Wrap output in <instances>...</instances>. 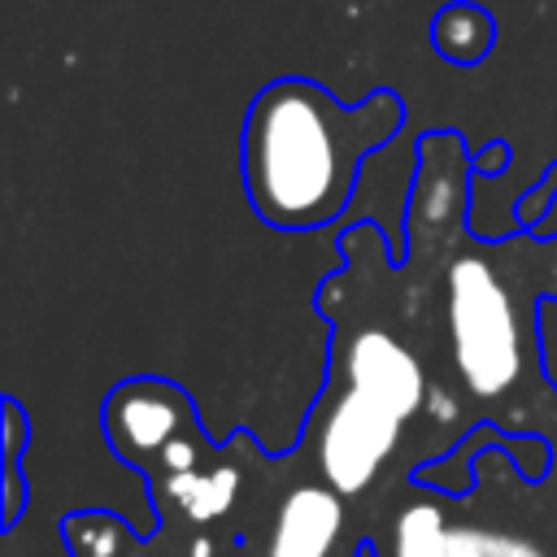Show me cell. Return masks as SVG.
<instances>
[{
	"label": "cell",
	"instance_id": "obj_3",
	"mask_svg": "<svg viewBox=\"0 0 557 557\" xmlns=\"http://www.w3.org/2000/svg\"><path fill=\"white\" fill-rule=\"evenodd\" d=\"M400 426H405V418L396 409H387L383 400L344 383L339 400L331 405V413L322 422V440H318V461H322L326 483L339 496L361 492L379 474V466L392 457Z\"/></svg>",
	"mask_w": 557,
	"mask_h": 557
},
{
	"label": "cell",
	"instance_id": "obj_8",
	"mask_svg": "<svg viewBox=\"0 0 557 557\" xmlns=\"http://www.w3.org/2000/svg\"><path fill=\"white\" fill-rule=\"evenodd\" d=\"M396 557H448V522L440 505H409L392 535Z\"/></svg>",
	"mask_w": 557,
	"mask_h": 557
},
{
	"label": "cell",
	"instance_id": "obj_2",
	"mask_svg": "<svg viewBox=\"0 0 557 557\" xmlns=\"http://www.w3.org/2000/svg\"><path fill=\"white\" fill-rule=\"evenodd\" d=\"M448 331L453 357L474 396H500L522 370L518 313L483 257H457L448 270Z\"/></svg>",
	"mask_w": 557,
	"mask_h": 557
},
{
	"label": "cell",
	"instance_id": "obj_11",
	"mask_svg": "<svg viewBox=\"0 0 557 557\" xmlns=\"http://www.w3.org/2000/svg\"><path fill=\"white\" fill-rule=\"evenodd\" d=\"M196 457H200V448H196L191 435H178V440L165 444V453H161V461H165L170 474H178V470H196Z\"/></svg>",
	"mask_w": 557,
	"mask_h": 557
},
{
	"label": "cell",
	"instance_id": "obj_4",
	"mask_svg": "<svg viewBox=\"0 0 557 557\" xmlns=\"http://www.w3.org/2000/svg\"><path fill=\"white\" fill-rule=\"evenodd\" d=\"M344 379H348V387L383 400L400 418H413L422 396H426V379H422L418 357L396 335H387L379 326L352 335V344L344 352Z\"/></svg>",
	"mask_w": 557,
	"mask_h": 557
},
{
	"label": "cell",
	"instance_id": "obj_7",
	"mask_svg": "<svg viewBox=\"0 0 557 557\" xmlns=\"http://www.w3.org/2000/svg\"><path fill=\"white\" fill-rule=\"evenodd\" d=\"M239 492V474L235 466H218V470H178L165 479V496L191 518V522H213L235 505Z\"/></svg>",
	"mask_w": 557,
	"mask_h": 557
},
{
	"label": "cell",
	"instance_id": "obj_10",
	"mask_svg": "<svg viewBox=\"0 0 557 557\" xmlns=\"http://www.w3.org/2000/svg\"><path fill=\"white\" fill-rule=\"evenodd\" d=\"M74 527L91 535V540H78V535H74V548H78L83 557H117V553L126 548V535H122V527H113V522L87 518V522H74Z\"/></svg>",
	"mask_w": 557,
	"mask_h": 557
},
{
	"label": "cell",
	"instance_id": "obj_9",
	"mask_svg": "<svg viewBox=\"0 0 557 557\" xmlns=\"http://www.w3.org/2000/svg\"><path fill=\"white\" fill-rule=\"evenodd\" d=\"M448 557H544V548L527 535L483 531V527H448Z\"/></svg>",
	"mask_w": 557,
	"mask_h": 557
},
{
	"label": "cell",
	"instance_id": "obj_12",
	"mask_svg": "<svg viewBox=\"0 0 557 557\" xmlns=\"http://www.w3.org/2000/svg\"><path fill=\"white\" fill-rule=\"evenodd\" d=\"M191 557H213V544H209V540H196V544H191Z\"/></svg>",
	"mask_w": 557,
	"mask_h": 557
},
{
	"label": "cell",
	"instance_id": "obj_6",
	"mask_svg": "<svg viewBox=\"0 0 557 557\" xmlns=\"http://www.w3.org/2000/svg\"><path fill=\"white\" fill-rule=\"evenodd\" d=\"M344 527V505L335 487H296L278 505L265 557H331Z\"/></svg>",
	"mask_w": 557,
	"mask_h": 557
},
{
	"label": "cell",
	"instance_id": "obj_1",
	"mask_svg": "<svg viewBox=\"0 0 557 557\" xmlns=\"http://www.w3.org/2000/svg\"><path fill=\"white\" fill-rule=\"evenodd\" d=\"M400 126V100L374 91L339 104L309 78L270 83L244 122V183L270 226L309 231L344 213L361 161Z\"/></svg>",
	"mask_w": 557,
	"mask_h": 557
},
{
	"label": "cell",
	"instance_id": "obj_5",
	"mask_svg": "<svg viewBox=\"0 0 557 557\" xmlns=\"http://www.w3.org/2000/svg\"><path fill=\"white\" fill-rule=\"evenodd\" d=\"M183 426H187L183 392H174L157 379L126 383L109 400V435L126 457L165 453V444H174L183 435Z\"/></svg>",
	"mask_w": 557,
	"mask_h": 557
}]
</instances>
